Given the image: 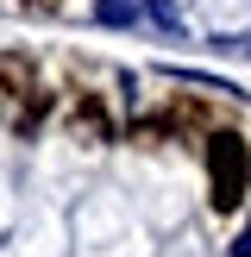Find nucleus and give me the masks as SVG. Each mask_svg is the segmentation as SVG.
I'll list each match as a JSON object with an SVG mask.
<instances>
[{"mask_svg": "<svg viewBox=\"0 0 251 257\" xmlns=\"http://www.w3.org/2000/svg\"><path fill=\"white\" fill-rule=\"evenodd\" d=\"M251 188V145L238 132H213L207 138V195H213V213H232Z\"/></svg>", "mask_w": 251, "mask_h": 257, "instance_id": "1", "label": "nucleus"}, {"mask_svg": "<svg viewBox=\"0 0 251 257\" xmlns=\"http://www.w3.org/2000/svg\"><path fill=\"white\" fill-rule=\"evenodd\" d=\"M0 88L7 94H32V63L25 57H0Z\"/></svg>", "mask_w": 251, "mask_h": 257, "instance_id": "2", "label": "nucleus"}, {"mask_svg": "<svg viewBox=\"0 0 251 257\" xmlns=\"http://www.w3.org/2000/svg\"><path fill=\"white\" fill-rule=\"evenodd\" d=\"M75 125H88V138H107V113H100L94 100H82V113H75Z\"/></svg>", "mask_w": 251, "mask_h": 257, "instance_id": "3", "label": "nucleus"}]
</instances>
